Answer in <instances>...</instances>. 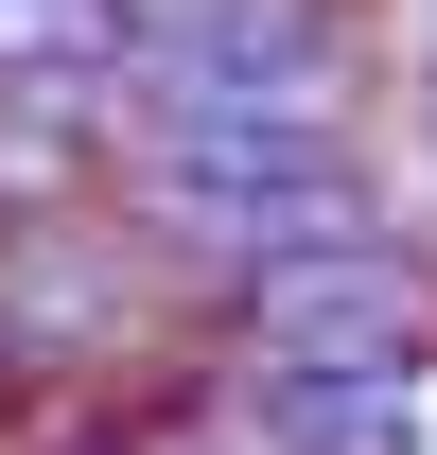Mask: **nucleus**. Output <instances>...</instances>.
Segmentation results:
<instances>
[{
	"label": "nucleus",
	"mask_w": 437,
	"mask_h": 455,
	"mask_svg": "<svg viewBox=\"0 0 437 455\" xmlns=\"http://www.w3.org/2000/svg\"><path fill=\"white\" fill-rule=\"evenodd\" d=\"M123 123L211 158H368V36L350 0H175L123 53Z\"/></svg>",
	"instance_id": "obj_1"
},
{
	"label": "nucleus",
	"mask_w": 437,
	"mask_h": 455,
	"mask_svg": "<svg viewBox=\"0 0 437 455\" xmlns=\"http://www.w3.org/2000/svg\"><path fill=\"white\" fill-rule=\"evenodd\" d=\"M211 350V315L175 298V263L106 211H53V228H0V420H53V403H123V386H175Z\"/></svg>",
	"instance_id": "obj_2"
},
{
	"label": "nucleus",
	"mask_w": 437,
	"mask_h": 455,
	"mask_svg": "<svg viewBox=\"0 0 437 455\" xmlns=\"http://www.w3.org/2000/svg\"><path fill=\"white\" fill-rule=\"evenodd\" d=\"M245 368H420L437 350V228H368V245H315L211 315Z\"/></svg>",
	"instance_id": "obj_3"
},
{
	"label": "nucleus",
	"mask_w": 437,
	"mask_h": 455,
	"mask_svg": "<svg viewBox=\"0 0 437 455\" xmlns=\"http://www.w3.org/2000/svg\"><path fill=\"white\" fill-rule=\"evenodd\" d=\"M123 88H0V228H53L123 193Z\"/></svg>",
	"instance_id": "obj_4"
},
{
	"label": "nucleus",
	"mask_w": 437,
	"mask_h": 455,
	"mask_svg": "<svg viewBox=\"0 0 437 455\" xmlns=\"http://www.w3.org/2000/svg\"><path fill=\"white\" fill-rule=\"evenodd\" d=\"M123 18H88V0H0V88H123Z\"/></svg>",
	"instance_id": "obj_5"
},
{
	"label": "nucleus",
	"mask_w": 437,
	"mask_h": 455,
	"mask_svg": "<svg viewBox=\"0 0 437 455\" xmlns=\"http://www.w3.org/2000/svg\"><path fill=\"white\" fill-rule=\"evenodd\" d=\"M420 158H437V0H420Z\"/></svg>",
	"instance_id": "obj_6"
}]
</instances>
